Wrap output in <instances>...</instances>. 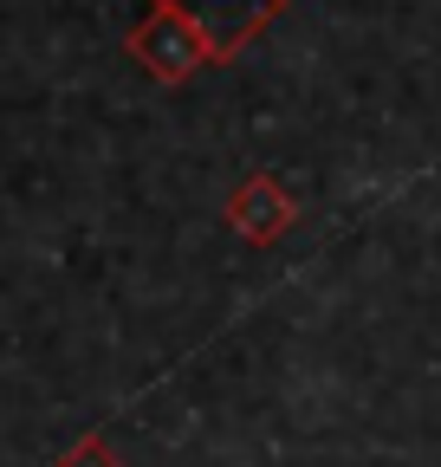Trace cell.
Returning a JSON list of instances; mask_svg holds the SVG:
<instances>
[{
  "label": "cell",
  "mask_w": 441,
  "mask_h": 467,
  "mask_svg": "<svg viewBox=\"0 0 441 467\" xmlns=\"http://www.w3.org/2000/svg\"><path fill=\"white\" fill-rule=\"evenodd\" d=\"M169 7H182L189 20H201V26H208L220 46H228L234 33H247V26H253V20L272 7V0H169Z\"/></svg>",
  "instance_id": "obj_1"
}]
</instances>
